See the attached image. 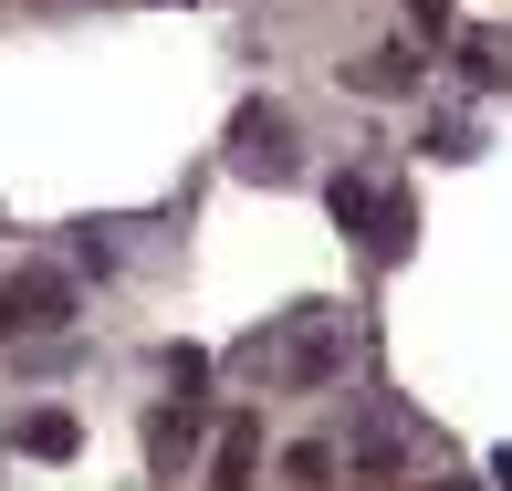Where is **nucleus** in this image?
Wrapping results in <instances>:
<instances>
[{
	"label": "nucleus",
	"mask_w": 512,
	"mask_h": 491,
	"mask_svg": "<svg viewBox=\"0 0 512 491\" xmlns=\"http://www.w3.org/2000/svg\"><path fill=\"white\" fill-rule=\"evenodd\" d=\"M324 209H335V230L366 251V262H398L408 230H418L408 189H398V178H366V168H335V178H324Z\"/></svg>",
	"instance_id": "1"
},
{
	"label": "nucleus",
	"mask_w": 512,
	"mask_h": 491,
	"mask_svg": "<svg viewBox=\"0 0 512 491\" xmlns=\"http://www.w3.org/2000/svg\"><path fill=\"white\" fill-rule=\"evenodd\" d=\"M251 366H272V377H293V387H324L345 366V314H293V335L272 345V356H251Z\"/></svg>",
	"instance_id": "2"
},
{
	"label": "nucleus",
	"mask_w": 512,
	"mask_h": 491,
	"mask_svg": "<svg viewBox=\"0 0 512 491\" xmlns=\"http://www.w3.org/2000/svg\"><path fill=\"white\" fill-rule=\"evenodd\" d=\"M74 324V272H11L0 283V335H53Z\"/></svg>",
	"instance_id": "3"
},
{
	"label": "nucleus",
	"mask_w": 512,
	"mask_h": 491,
	"mask_svg": "<svg viewBox=\"0 0 512 491\" xmlns=\"http://www.w3.org/2000/svg\"><path fill=\"white\" fill-rule=\"evenodd\" d=\"M230 157H241L251 178H293V115H283V105H241V126H230Z\"/></svg>",
	"instance_id": "4"
},
{
	"label": "nucleus",
	"mask_w": 512,
	"mask_h": 491,
	"mask_svg": "<svg viewBox=\"0 0 512 491\" xmlns=\"http://www.w3.org/2000/svg\"><path fill=\"white\" fill-rule=\"evenodd\" d=\"M11 450H32V460H74V450H84V418H74V408H32V418L11 429Z\"/></svg>",
	"instance_id": "5"
},
{
	"label": "nucleus",
	"mask_w": 512,
	"mask_h": 491,
	"mask_svg": "<svg viewBox=\"0 0 512 491\" xmlns=\"http://www.w3.org/2000/svg\"><path fill=\"white\" fill-rule=\"evenodd\" d=\"M460 74L471 84H512V42L502 32H460Z\"/></svg>",
	"instance_id": "6"
},
{
	"label": "nucleus",
	"mask_w": 512,
	"mask_h": 491,
	"mask_svg": "<svg viewBox=\"0 0 512 491\" xmlns=\"http://www.w3.org/2000/svg\"><path fill=\"white\" fill-rule=\"evenodd\" d=\"M356 84H366V95H408L418 63H408V53H366V63H356Z\"/></svg>",
	"instance_id": "7"
},
{
	"label": "nucleus",
	"mask_w": 512,
	"mask_h": 491,
	"mask_svg": "<svg viewBox=\"0 0 512 491\" xmlns=\"http://www.w3.org/2000/svg\"><path fill=\"white\" fill-rule=\"evenodd\" d=\"M251 450H262V429H251V418H241V429L220 439V491H241V481H251Z\"/></svg>",
	"instance_id": "8"
},
{
	"label": "nucleus",
	"mask_w": 512,
	"mask_h": 491,
	"mask_svg": "<svg viewBox=\"0 0 512 491\" xmlns=\"http://www.w3.org/2000/svg\"><path fill=\"white\" fill-rule=\"evenodd\" d=\"M283 471L304 481V491H324V471H335V450H324V439H304V450H283Z\"/></svg>",
	"instance_id": "9"
},
{
	"label": "nucleus",
	"mask_w": 512,
	"mask_h": 491,
	"mask_svg": "<svg viewBox=\"0 0 512 491\" xmlns=\"http://www.w3.org/2000/svg\"><path fill=\"white\" fill-rule=\"evenodd\" d=\"M408 21H418L429 42H439V32H450V0H408Z\"/></svg>",
	"instance_id": "10"
},
{
	"label": "nucleus",
	"mask_w": 512,
	"mask_h": 491,
	"mask_svg": "<svg viewBox=\"0 0 512 491\" xmlns=\"http://www.w3.org/2000/svg\"><path fill=\"white\" fill-rule=\"evenodd\" d=\"M492 481H512V450H502V460H492Z\"/></svg>",
	"instance_id": "11"
},
{
	"label": "nucleus",
	"mask_w": 512,
	"mask_h": 491,
	"mask_svg": "<svg viewBox=\"0 0 512 491\" xmlns=\"http://www.w3.org/2000/svg\"><path fill=\"white\" fill-rule=\"evenodd\" d=\"M429 491H481V481H429Z\"/></svg>",
	"instance_id": "12"
}]
</instances>
